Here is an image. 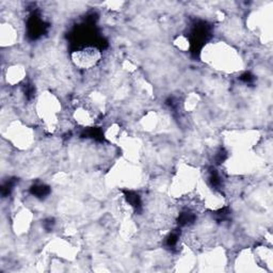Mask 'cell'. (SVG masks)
I'll return each mask as SVG.
<instances>
[{
    "mask_svg": "<svg viewBox=\"0 0 273 273\" xmlns=\"http://www.w3.org/2000/svg\"><path fill=\"white\" fill-rule=\"evenodd\" d=\"M102 53L94 47H86L73 52L72 61L76 67L83 70L94 68L101 61Z\"/></svg>",
    "mask_w": 273,
    "mask_h": 273,
    "instance_id": "obj_4",
    "label": "cell"
},
{
    "mask_svg": "<svg viewBox=\"0 0 273 273\" xmlns=\"http://www.w3.org/2000/svg\"><path fill=\"white\" fill-rule=\"evenodd\" d=\"M196 186H198V175L195 170L189 166H183L172 183V193L176 198H180L186 193H190Z\"/></svg>",
    "mask_w": 273,
    "mask_h": 273,
    "instance_id": "obj_3",
    "label": "cell"
},
{
    "mask_svg": "<svg viewBox=\"0 0 273 273\" xmlns=\"http://www.w3.org/2000/svg\"><path fill=\"white\" fill-rule=\"evenodd\" d=\"M61 105L56 96L50 93H42L37 103V112L48 127H54L57 124V113L60 111Z\"/></svg>",
    "mask_w": 273,
    "mask_h": 273,
    "instance_id": "obj_2",
    "label": "cell"
},
{
    "mask_svg": "<svg viewBox=\"0 0 273 273\" xmlns=\"http://www.w3.org/2000/svg\"><path fill=\"white\" fill-rule=\"evenodd\" d=\"M30 219H31V216L29 215V213H27L26 210L21 211L16 219V228H19L21 229V231H24V229L27 228L28 224L30 223Z\"/></svg>",
    "mask_w": 273,
    "mask_h": 273,
    "instance_id": "obj_9",
    "label": "cell"
},
{
    "mask_svg": "<svg viewBox=\"0 0 273 273\" xmlns=\"http://www.w3.org/2000/svg\"><path fill=\"white\" fill-rule=\"evenodd\" d=\"M202 58L216 70L228 73L237 72L242 67V61L238 52L224 42L207 44L202 51Z\"/></svg>",
    "mask_w": 273,
    "mask_h": 273,
    "instance_id": "obj_1",
    "label": "cell"
},
{
    "mask_svg": "<svg viewBox=\"0 0 273 273\" xmlns=\"http://www.w3.org/2000/svg\"><path fill=\"white\" fill-rule=\"evenodd\" d=\"M74 117L78 124L82 126H90L93 123V115L92 113L85 108H78L76 109V111L74 112Z\"/></svg>",
    "mask_w": 273,
    "mask_h": 273,
    "instance_id": "obj_8",
    "label": "cell"
},
{
    "mask_svg": "<svg viewBox=\"0 0 273 273\" xmlns=\"http://www.w3.org/2000/svg\"><path fill=\"white\" fill-rule=\"evenodd\" d=\"M17 39V34L15 28L9 24L3 23L2 28H0V41H2L3 46H10L15 43Z\"/></svg>",
    "mask_w": 273,
    "mask_h": 273,
    "instance_id": "obj_6",
    "label": "cell"
},
{
    "mask_svg": "<svg viewBox=\"0 0 273 273\" xmlns=\"http://www.w3.org/2000/svg\"><path fill=\"white\" fill-rule=\"evenodd\" d=\"M8 136L10 141L19 148H27L34 141L32 130L25 127L18 122L10 124L8 129Z\"/></svg>",
    "mask_w": 273,
    "mask_h": 273,
    "instance_id": "obj_5",
    "label": "cell"
},
{
    "mask_svg": "<svg viewBox=\"0 0 273 273\" xmlns=\"http://www.w3.org/2000/svg\"><path fill=\"white\" fill-rule=\"evenodd\" d=\"M26 76V70L23 67V65H12V67H10L7 71L6 74V78L8 83L10 84H16L19 83L21 80L24 79V77Z\"/></svg>",
    "mask_w": 273,
    "mask_h": 273,
    "instance_id": "obj_7",
    "label": "cell"
},
{
    "mask_svg": "<svg viewBox=\"0 0 273 273\" xmlns=\"http://www.w3.org/2000/svg\"><path fill=\"white\" fill-rule=\"evenodd\" d=\"M174 43H175V45L180 50H186L189 48V41L185 37H178L175 41H174Z\"/></svg>",
    "mask_w": 273,
    "mask_h": 273,
    "instance_id": "obj_10",
    "label": "cell"
},
{
    "mask_svg": "<svg viewBox=\"0 0 273 273\" xmlns=\"http://www.w3.org/2000/svg\"><path fill=\"white\" fill-rule=\"evenodd\" d=\"M198 101H199V97L196 95H190L188 97L187 102H186V109H189V110H191V109L195 108L196 105H198Z\"/></svg>",
    "mask_w": 273,
    "mask_h": 273,
    "instance_id": "obj_11",
    "label": "cell"
}]
</instances>
